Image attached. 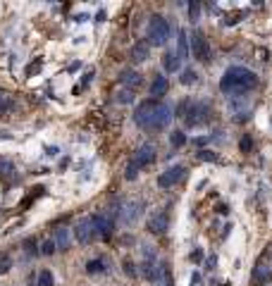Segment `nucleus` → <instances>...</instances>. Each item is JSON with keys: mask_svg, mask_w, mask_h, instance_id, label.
Returning a JSON list of instances; mask_svg holds the SVG:
<instances>
[{"mask_svg": "<svg viewBox=\"0 0 272 286\" xmlns=\"http://www.w3.org/2000/svg\"><path fill=\"white\" fill-rule=\"evenodd\" d=\"M255 86H258V77L241 64L229 67L220 79V91L227 93V95H244L248 91H253Z\"/></svg>", "mask_w": 272, "mask_h": 286, "instance_id": "1", "label": "nucleus"}, {"mask_svg": "<svg viewBox=\"0 0 272 286\" xmlns=\"http://www.w3.org/2000/svg\"><path fill=\"white\" fill-rule=\"evenodd\" d=\"M170 33H172V27L170 22L160 17V15H153L151 22H148V29H146V38H148V46H165L170 41Z\"/></svg>", "mask_w": 272, "mask_h": 286, "instance_id": "2", "label": "nucleus"}, {"mask_svg": "<svg viewBox=\"0 0 272 286\" xmlns=\"http://www.w3.org/2000/svg\"><path fill=\"white\" fill-rule=\"evenodd\" d=\"M191 53H193V57L198 62H203V64L210 62L213 53H210V43H208V38H205L203 31H193L191 33Z\"/></svg>", "mask_w": 272, "mask_h": 286, "instance_id": "3", "label": "nucleus"}, {"mask_svg": "<svg viewBox=\"0 0 272 286\" xmlns=\"http://www.w3.org/2000/svg\"><path fill=\"white\" fill-rule=\"evenodd\" d=\"M208 117H210V105L203 100H196V103H191L189 112L184 114V124L187 127H201L203 122H208Z\"/></svg>", "mask_w": 272, "mask_h": 286, "instance_id": "4", "label": "nucleus"}, {"mask_svg": "<svg viewBox=\"0 0 272 286\" xmlns=\"http://www.w3.org/2000/svg\"><path fill=\"white\" fill-rule=\"evenodd\" d=\"M93 220V231H96V238H110L115 234V215L112 212H98V215H91Z\"/></svg>", "mask_w": 272, "mask_h": 286, "instance_id": "5", "label": "nucleus"}, {"mask_svg": "<svg viewBox=\"0 0 272 286\" xmlns=\"http://www.w3.org/2000/svg\"><path fill=\"white\" fill-rule=\"evenodd\" d=\"M172 117H174L172 108H170V105H165V103H160V105H158V110H155V112H153V117H151V122H148L146 131H163V129H167V127H170Z\"/></svg>", "mask_w": 272, "mask_h": 286, "instance_id": "6", "label": "nucleus"}, {"mask_svg": "<svg viewBox=\"0 0 272 286\" xmlns=\"http://www.w3.org/2000/svg\"><path fill=\"white\" fill-rule=\"evenodd\" d=\"M158 105H160L158 98H148V100H141V103H138V108H136V112H134V122L141 129L148 127V122H151L153 112L158 110Z\"/></svg>", "mask_w": 272, "mask_h": 286, "instance_id": "7", "label": "nucleus"}, {"mask_svg": "<svg viewBox=\"0 0 272 286\" xmlns=\"http://www.w3.org/2000/svg\"><path fill=\"white\" fill-rule=\"evenodd\" d=\"M155 158H158V148H155L153 143H143V145L136 150V155L132 160H134V165L138 170H143V167H151V165L155 162Z\"/></svg>", "mask_w": 272, "mask_h": 286, "instance_id": "8", "label": "nucleus"}, {"mask_svg": "<svg viewBox=\"0 0 272 286\" xmlns=\"http://www.w3.org/2000/svg\"><path fill=\"white\" fill-rule=\"evenodd\" d=\"M184 176H187V167H184V165L170 167V170H165L163 174L158 176V186H160V189H172V186H177Z\"/></svg>", "mask_w": 272, "mask_h": 286, "instance_id": "9", "label": "nucleus"}, {"mask_svg": "<svg viewBox=\"0 0 272 286\" xmlns=\"http://www.w3.org/2000/svg\"><path fill=\"white\" fill-rule=\"evenodd\" d=\"M74 238L82 243V246H88L96 241V231H93V220L91 217H84L82 222H77L74 227Z\"/></svg>", "mask_w": 272, "mask_h": 286, "instance_id": "10", "label": "nucleus"}, {"mask_svg": "<svg viewBox=\"0 0 272 286\" xmlns=\"http://www.w3.org/2000/svg\"><path fill=\"white\" fill-rule=\"evenodd\" d=\"M138 272H141V277L146 279V282H151V284H160V267H158V262L155 260H141L138 262Z\"/></svg>", "mask_w": 272, "mask_h": 286, "instance_id": "11", "label": "nucleus"}, {"mask_svg": "<svg viewBox=\"0 0 272 286\" xmlns=\"http://www.w3.org/2000/svg\"><path fill=\"white\" fill-rule=\"evenodd\" d=\"M119 84L124 86V91L134 93V91H138V88L143 86V77H141L136 69H122V72H119Z\"/></svg>", "mask_w": 272, "mask_h": 286, "instance_id": "12", "label": "nucleus"}, {"mask_svg": "<svg viewBox=\"0 0 272 286\" xmlns=\"http://www.w3.org/2000/svg\"><path fill=\"white\" fill-rule=\"evenodd\" d=\"M170 229V215L167 212H158L148 220V231L151 234H165Z\"/></svg>", "mask_w": 272, "mask_h": 286, "instance_id": "13", "label": "nucleus"}, {"mask_svg": "<svg viewBox=\"0 0 272 286\" xmlns=\"http://www.w3.org/2000/svg\"><path fill=\"white\" fill-rule=\"evenodd\" d=\"M138 215H141V203H138V200L127 203V205H124V210H119V217H122V222H124V224H134L136 220H138Z\"/></svg>", "mask_w": 272, "mask_h": 286, "instance_id": "14", "label": "nucleus"}, {"mask_svg": "<svg viewBox=\"0 0 272 286\" xmlns=\"http://www.w3.org/2000/svg\"><path fill=\"white\" fill-rule=\"evenodd\" d=\"M251 282H253L255 286H263V284H268V282H272V270L270 267H265V265H255V267H253Z\"/></svg>", "mask_w": 272, "mask_h": 286, "instance_id": "15", "label": "nucleus"}, {"mask_svg": "<svg viewBox=\"0 0 272 286\" xmlns=\"http://www.w3.org/2000/svg\"><path fill=\"white\" fill-rule=\"evenodd\" d=\"M151 55V46H148V41H138L134 48H132V60L134 62H146Z\"/></svg>", "mask_w": 272, "mask_h": 286, "instance_id": "16", "label": "nucleus"}, {"mask_svg": "<svg viewBox=\"0 0 272 286\" xmlns=\"http://www.w3.org/2000/svg\"><path fill=\"white\" fill-rule=\"evenodd\" d=\"M167 88H170V81H167V77H155V79H153V84H151V95L160 100L165 93H167Z\"/></svg>", "mask_w": 272, "mask_h": 286, "instance_id": "17", "label": "nucleus"}, {"mask_svg": "<svg viewBox=\"0 0 272 286\" xmlns=\"http://www.w3.org/2000/svg\"><path fill=\"white\" fill-rule=\"evenodd\" d=\"M163 67H165V72L174 74V72H179V67H182V60L174 55V50H170V53H165V55H163Z\"/></svg>", "mask_w": 272, "mask_h": 286, "instance_id": "18", "label": "nucleus"}, {"mask_svg": "<svg viewBox=\"0 0 272 286\" xmlns=\"http://www.w3.org/2000/svg\"><path fill=\"white\" fill-rule=\"evenodd\" d=\"M108 267H105V260L103 257H93L86 262V274H103Z\"/></svg>", "mask_w": 272, "mask_h": 286, "instance_id": "19", "label": "nucleus"}, {"mask_svg": "<svg viewBox=\"0 0 272 286\" xmlns=\"http://www.w3.org/2000/svg\"><path fill=\"white\" fill-rule=\"evenodd\" d=\"M55 246L60 251H69V229H57L55 231Z\"/></svg>", "mask_w": 272, "mask_h": 286, "instance_id": "20", "label": "nucleus"}, {"mask_svg": "<svg viewBox=\"0 0 272 286\" xmlns=\"http://www.w3.org/2000/svg\"><path fill=\"white\" fill-rule=\"evenodd\" d=\"M174 55L179 57V60H184V57L189 55V46H187V31H179V48L174 50Z\"/></svg>", "mask_w": 272, "mask_h": 286, "instance_id": "21", "label": "nucleus"}, {"mask_svg": "<svg viewBox=\"0 0 272 286\" xmlns=\"http://www.w3.org/2000/svg\"><path fill=\"white\" fill-rule=\"evenodd\" d=\"M36 286H55L53 272H51V270H41V272H38V282H36Z\"/></svg>", "mask_w": 272, "mask_h": 286, "instance_id": "22", "label": "nucleus"}, {"mask_svg": "<svg viewBox=\"0 0 272 286\" xmlns=\"http://www.w3.org/2000/svg\"><path fill=\"white\" fill-rule=\"evenodd\" d=\"M184 143H187V134L184 131H172L170 134V145L172 148H182Z\"/></svg>", "mask_w": 272, "mask_h": 286, "instance_id": "23", "label": "nucleus"}, {"mask_svg": "<svg viewBox=\"0 0 272 286\" xmlns=\"http://www.w3.org/2000/svg\"><path fill=\"white\" fill-rule=\"evenodd\" d=\"M191 103H193V100H191V98H184V100H182V103H179V105H177V108H174V110H172V112L177 114V117H182V119H184V114L189 112Z\"/></svg>", "mask_w": 272, "mask_h": 286, "instance_id": "24", "label": "nucleus"}, {"mask_svg": "<svg viewBox=\"0 0 272 286\" xmlns=\"http://www.w3.org/2000/svg\"><path fill=\"white\" fill-rule=\"evenodd\" d=\"M196 79H198V74H196L193 69H184V72H182V77H179V81H182L184 86L196 84Z\"/></svg>", "mask_w": 272, "mask_h": 286, "instance_id": "25", "label": "nucleus"}, {"mask_svg": "<svg viewBox=\"0 0 272 286\" xmlns=\"http://www.w3.org/2000/svg\"><path fill=\"white\" fill-rule=\"evenodd\" d=\"M55 251H57V246H55V241H53V238L43 241V243H41V248H38V253H41V255H53Z\"/></svg>", "mask_w": 272, "mask_h": 286, "instance_id": "26", "label": "nucleus"}, {"mask_svg": "<svg viewBox=\"0 0 272 286\" xmlns=\"http://www.w3.org/2000/svg\"><path fill=\"white\" fill-rule=\"evenodd\" d=\"M198 17H201V2H198V0H191L189 2V19L196 22Z\"/></svg>", "mask_w": 272, "mask_h": 286, "instance_id": "27", "label": "nucleus"}, {"mask_svg": "<svg viewBox=\"0 0 272 286\" xmlns=\"http://www.w3.org/2000/svg\"><path fill=\"white\" fill-rule=\"evenodd\" d=\"M22 248H24V253H27V255H38V251H36V238H34V236H31V238H27V241H24V243H22Z\"/></svg>", "mask_w": 272, "mask_h": 286, "instance_id": "28", "label": "nucleus"}, {"mask_svg": "<svg viewBox=\"0 0 272 286\" xmlns=\"http://www.w3.org/2000/svg\"><path fill=\"white\" fill-rule=\"evenodd\" d=\"M15 172V165L10 162V160H5V158H0V176H10Z\"/></svg>", "mask_w": 272, "mask_h": 286, "instance_id": "29", "label": "nucleus"}, {"mask_svg": "<svg viewBox=\"0 0 272 286\" xmlns=\"http://www.w3.org/2000/svg\"><path fill=\"white\" fill-rule=\"evenodd\" d=\"M196 158L203 160V162H215V160H218V153H213V150H201V153H196Z\"/></svg>", "mask_w": 272, "mask_h": 286, "instance_id": "30", "label": "nucleus"}, {"mask_svg": "<svg viewBox=\"0 0 272 286\" xmlns=\"http://www.w3.org/2000/svg\"><path fill=\"white\" fill-rule=\"evenodd\" d=\"M136 176H138V167L134 165V160H129V165H127V172H124V179H127V181H134Z\"/></svg>", "mask_w": 272, "mask_h": 286, "instance_id": "31", "label": "nucleus"}, {"mask_svg": "<svg viewBox=\"0 0 272 286\" xmlns=\"http://www.w3.org/2000/svg\"><path fill=\"white\" fill-rule=\"evenodd\" d=\"M239 148H241V153H251V148H253V141H251V136L246 134L244 139L239 141Z\"/></svg>", "mask_w": 272, "mask_h": 286, "instance_id": "32", "label": "nucleus"}, {"mask_svg": "<svg viewBox=\"0 0 272 286\" xmlns=\"http://www.w3.org/2000/svg\"><path fill=\"white\" fill-rule=\"evenodd\" d=\"M41 67H43V60L38 57V60H34V62H31V64L27 67V74H36V72H38Z\"/></svg>", "mask_w": 272, "mask_h": 286, "instance_id": "33", "label": "nucleus"}, {"mask_svg": "<svg viewBox=\"0 0 272 286\" xmlns=\"http://www.w3.org/2000/svg\"><path fill=\"white\" fill-rule=\"evenodd\" d=\"M12 267V260L10 257H0V274H7Z\"/></svg>", "mask_w": 272, "mask_h": 286, "instance_id": "34", "label": "nucleus"}, {"mask_svg": "<svg viewBox=\"0 0 272 286\" xmlns=\"http://www.w3.org/2000/svg\"><path fill=\"white\" fill-rule=\"evenodd\" d=\"M124 272H127V277H136V274H138L132 260H124Z\"/></svg>", "mask_w": 272, "mask_h": 286, "instance_id": "35", "label": "nucleus"}, {"mask_svg": "<svg viewBox=\"0 0 272 286\" xmlns=\"http://www.w3.org/2000/svg\"><path fill=\"white\" fill-rule=\"evenodd\" d=\"M117 100H122V103H132L134 95H132L129 91H119V93H117Z\"/></svg>", "mask_w": 272, "mask_h": 286, "instance_id": "36", "label": "nucleus"}, {"mask_svg": "<svg viewBox=\"0 0 272 286\" xmlns=\"http://www.w3.org/2000/svg\"><path fill=\"white\" fill-rule=\"evenodd\" d=\"M191 260H193V262H203V248L196 246V248L191 251Z\"/></svg>", "mask_w": 272, "mask_h": 286, "instance_id": "37", "label": "nucleus"}, {"mask_svg": "<svg viewBox=\"0 0 272 286\" xmlns=\"http://www.w3.org/2000/svg\"><path fill=\"white\" fill-rule=\"evenodd\" d=\"M10 108H12V103H10V100L0 93V114H5V110H10Z\"/></svg>", "mask_w": 272, "mask_h": 286, "instance_id": "38", "label": "nucleus"}, {"mask_svg": "<svg viewBox=\"0 0 272 286\" xmlns=\"http://www.w3.org/2000/svg\"><path fill=\"white\" fill-rule=\"evenodd\" d=\"M191 286H203V277H201L198 272H193V274H191Z\"/></svg>", "mask_w": 272, "mask_h": 286, "instance_id": "39", "label": "nucleus"}, {"mask_svg": "<svg viewBox=\"0 0 272 286\" xmlns=\"http://www.w3.org/2000/svg\"><path fill=\"white\" fill-rule=\"evenodd\" d=\"M205 265H208V270H215V265H218V255H210L205 260Z\"/></svg>", "mask_w": 272, "mask_h": 286, "instance_id": "40", "label": "nucleus"}]
</instances>
